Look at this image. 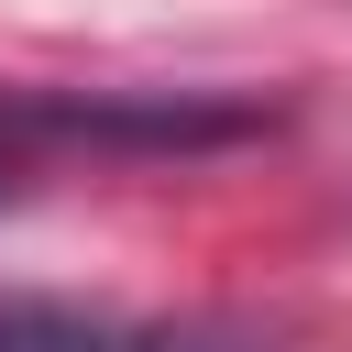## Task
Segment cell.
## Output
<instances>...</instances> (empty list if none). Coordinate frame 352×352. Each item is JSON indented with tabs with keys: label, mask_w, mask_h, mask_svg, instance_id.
<instances>
[{
	"label": "cell",
	"mask_w": 352,
	"mask_h": 352,
	"mask_svg": "<svg viewBox=\"0 0 352 352\" xmlns=\"http://www.w3.org/2000/svg\"><path fill=\"white\" fill-rule=\"evenodd\" d=\"M0 352H253V341L209 330V319L88 308V297H0Z\"/></svg>",
	"instance_id": "6da1fadb"
}]
</instances>
